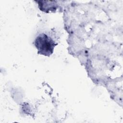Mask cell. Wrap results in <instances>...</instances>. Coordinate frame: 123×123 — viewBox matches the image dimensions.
Returning a JSON list of instances; mask_svg holds the SVG:
<instances>
[{
  "label": "cell",
  "mask_w": 123,
  "mask_h": 123,
  "mask_svg": "<svg viewBox=\"0 0 123 123\" xmlns=\"http://www.w3.org/2000/svg\"><path fill=\"white\" fill-rule=\"evenodd\" d=\"M36 44L38 49L41 51L43 50L42 53H50L53 49L52 42L45 35L38 37L36 40Z\"/></svg>",
  "instance_id": "cell-1"
}]
</instances>
